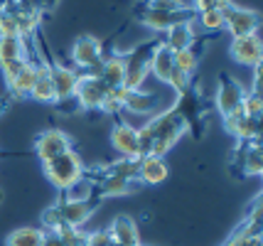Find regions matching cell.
I'll return each mask as SVG.
<instances>
[{"label": "cell", "mask_w": 263, "mask_h": 246, "mask_svg": "<svg viewBox=\"0 0 263 246\" xmlns=\"http://www.w3.org/2000/svg\"><path fill=\"white\" fill-rule=\"evenodd\" d=\"M30 99L40 101V104H57V96H54V84H52V74H49V64L42 57L37 62V77H34V86Z\"/></svg>", "instance_id": "20"}, {"label": "cell", "mask_w": 263, "mask_h": 246, "mask_svg": "<svg viewBox=\"0 0 263 246\" xmlns=\"http://www.w3.org/2000/svg\"><path fill=\"white\" fill-rule=\"evenodd\" d=\"M42 246H64V244H62V239L54 232H45V244Z\"/></svg>", "instance_id": "35"}, {"label": "cell", "mask_w": 263, "mask_h": 246, "mask_svg": "<svg viewBox=\"0 0 263 246\" xmlns=\"http://www.w3.org/2000/svg\"><path fill=\"white\" fill-rule=\"evenodd\" d=\"M145 10H160V12H182V10H190V5L184 0H143Z\"/></svg>", "instance_id": "29"}, {"label": "cell", "mask_w": 263, "mask_h": 246, "mask_svg": "<svg viewBox=\"0 0 263 246\" xmlns=\"http://www.w3.org/2000/svg\"><path fill=\"white\" fill-rule=\"evenodd\" d=\"M231 163L239 167V173L243 177L261 175V138L236 143V150H234V160Z\"/></svg>", "instance_id": "14"}, {"label": "cell", "mask_w": 263, "mask_h": 246, "mask_svg": "<svg viewBox=\"0 0 263 246\" xmlns=\"http://www.w3.org/2000/svg\"><path fill=\"white\" fill-rule=\"evenodd\" d=\"M172 111L184 121V126L192 133V138L199 141L206 126V108H204V99H202V91H199L197 82L190 84L182 94H177V101L172 106Z\"/></svg>", "instance_id": "4"}, {"label": "cell", "mask_w": 263, "mask_h": 246, "mask_svg": "<svg viewBox=\"0 0 263 246\" xmlns=\"http://www.w3.org/2000/svg\"><path fill=\"white\" fill-rule=\"evenodd\" d=\"M172 62H175V69H180V71H184V74H190V77H195L197 67H199V52H197L195 47L172 52Z\"/></svg>", "instance_id": "27"}, {"label": "cell", "mask_w": 263, "mask_h": 246, "mask_svg": "<svg viewBox=\"0 0 263 246\" xmlns=\"http://www.w3.org/2000/svg\"><path fill=\"white\" fill-rule=\"evenodd\" d=\"M246 91H249V89H246L239 79H234L229 74H221L219 82H217V94H214V106H217V111L224 118L229 116V113H234V111H239L241 106H243Z\"/></svg>", "instance_id": "8"}, {"label": "cell", "mask_w": 263, "mask_h": 246, "mask_svg": "<svg viewBox=\"0 0 263 246\" xmlns=\"http://www.w3.org/2000/svg\"><path fill=\"white\" fill-rule=\"evenodd\" d=\"M54 234L62 239L64 246H86L89 232H84L81 226H59V229H54Z\"/></svg>", "instance_id": "28"}, {"label": "cell", "mask_w": 263, "mask_h": 246, "mask_svg": "<svg viewBox=\"0 0 263 246\" xmlns=\"http://www.w3.org/2000/svg\"><path fill=\"white\" fill-rule=\"evenodd\" d=\"M165 47L170 49V52H180V49H190L195 47L197 42V32H195V25L192 23H180L170 27L167 30V35H165Z\"/></svg>", "instance_id": "21"}, {"label": "cell", "mask_w": 263, "mask_h": 246, "mask_svg": "<svg viewBox=\"0 0 263 246\" xmlns=\"http://www.w3.org/2000/svg\"><path fill=\"white\" fill-rule=\"evenodd\" d=\"M190 84H192V77H190V74H184V71H180V69H172L170 79H167V86H170L175 94H182Z\"/></svg>", "instance_id": "32"}, {"label": "cell", "mask_w": 263, "mask_h": 246, "mask_svg": "<svg viewBox=\"0 0 263 246\" xmlns=\"http://www.w3.org/2000/svg\"><path fill=\"white\" fill-rule=\"evenodd\" d=\"M103 199H99L96 195L86 199H64L59 197L52 207L57 212L59 226H84L93 217V212L101 207Z\"/></svg>", "instance_id": "6"}, {"label": "cell", "mask_w": 263, "mask_h": 246, "mask_svg": "<svg viewBox=\"0 0 263 246\" xmlns=\"http://www.w3.org/2000/svg\"><path fill=\"white\" fill-rule=\"evenodd\" d=\"M229 54L241 67H256V64H261V57H263L261 35L253 32V35H246V37H234L229 45Z\"/></svg>", "instance_id": "13"}, {"label": "cell", "mask_w": 263, "mask_h": 246, "mask_svg": "<svg viewBox=\"0 0 263 246\" xmlns=\"http://www.w3.org/2000/svg\"><path fill=\"white\" fill-rule=\"evenodd\" d=\"M158 42H160V37H153L123 54V89L126 91L143 89L150 74V57H153V49L158 47Z\"/></svg>", "instance_id": "3"}, {"label": "cell", "mask_w": 263, "mask_h": 246, "mask_svg": "<svg viewBox=\"0 0 263 246\" xmlns=\"http://www.w3.org/2000/svg\"><path fill=\"white\" fill-rule=\"evenodd\" d=\"M45 229L42 226H20L5 236V246H42Z\"/></svg>", "instance_id": "26"}, {"label": "cell", "mask_w": 263, "mask_h": 246, "mask_svg": "<svg viewBox=\"0 0 263 246\" xmlns=\"http://www.w3.org/2000/svg\"><path fill=\"white\" fill-rule=\"evenodd\" d=\"M241 111H243L246 116H251V118H261V113H263L261 96H258V94H251V91H246V99H243Z\"/></svg>", "instance_id": "31"}, {"label": "cell", "mask_w": 263, "mask_h": 246, "mask_svg": "<svg viewBox=\"0 0 263 246\" xmlns=\"http://www.w3.org/2000/svg\"><path fill=\"white\" fill-rule=\"evenodd\" d=\"M217 8L224 15V27H227V32L231 35V40L234 37L253 35V32L261 30V17L251 8H241L234 0H219Z\"/></svg>", "instance_id": "5"}, {"label": "cell", "mask_w": 263, "mask_h": 246, "mask_svg": "<svg viewBox=\"0 0 263 246\" xmlns=\"http://www.w3.org/2000/svg\"><path fill=\"white\" fill-rule=\"evenodd\" d=\"M195 17L197 12L192 8L182 12H160V10H145V8L138 10V23L145 25L153 32H167L170 27L180 23H195Z\"/></svg>", "instance_id": "10"}, {"label": "cell", "mask_w": 263, "mask_h": 246, "mask_svg": "<svg viewBox=\"0 0 263 246\" xmlns=\"http://www.w3.org/2000/svg\"><path fill=\"white\" fill-rule=\"evenodd\" d=\"M187 133L184 121L172 108H165L160 113L148 118L145 126L138 128V143H140V158L145 155H155V158H165L175 143Z\"/></svg>", "instance_id": "1"}, {"label": "cell", "mask_w": 263, "mask_h": 246, "mask_svg": "<svg viewBox=\"0 0 263 246\" xmlns=\"http://www.w3.org/2000/svg\"><path fill=\"white\" fill-rule=\"evenodd\" d=\"M197 20L202 23L204 30H212V32L224 30V15L219 12V8H206V10L197 12Z\"/></svg>", "instance_id": "30"}, {"label": "cell", "mask_w": 263, "mask_h": 246, "mask_svg": "<svg viewBox=\"0 0 263 246\" xmlns=\"http://www.w3.org/2000/svg\"><path fill=\"white\" fill-rule=\"evenodd\" d=\"M170 175V167L165 163V158H155V155H145L138 158V182L140 185H160Z\"/></svg>", "instance_id": "19"}, {"label": "cell", "mask_w": 263, "mask_h": 246, "mask_svg": "<svg viewBox=\"0 0 263 246\" xmlns=\"http://www.w3.org/2000/svg\"><path fill=\"white\" fill-rule=\"evenodd\" d=\"M34 77H37V62H32V59H30L23 69L15 74V79L8 84V91L12 94V99H25V96L32 94Z\"/></svg>", "instance_id": "24"}, {"label": "cell", "mask_w": 263, "mask_h": 246, "mask_svg": "<svg viewBox=\"0 0 263 246\" xmlns=\"http://www.w3.org/2000/svg\"><path fill=\"white\" fill-rule=\"evenodd\" d=\"M99 79H101L108 89H121V86H123V54L103 57Z\"/></svg>", "instance_id": "25"}, {"label": "cell", "mask_w": 263, "mask_h": 246, "mask_svg": "<svg viewBox=\"0 0 263 246\" xmlns=\"http://www.w3.org/2000/svg\"><path fill=\"white\" fill-rule=\"evenodd\" d=\"M103 49H101V42L91 35H81L74 40L71 45V59L79 69L89 71L91 77H99L101 71V64H103Z\"/></svg>", "instance_id": "7"}, {"label": "cell", "mask_w": 263, "mask_h": 246, "mask_svg": "<svg viewBox=\"0 0 263 246\" xmlns=\"http://www.w3.org/2000/svg\"><path fill=\"white\" fill-rule=\"evenodd\" d=\"M158 108H160V96L155 91H145V89L126 91L123 89V106H121V111H128L133 116H148V113H155Z\"/></svg>", "instance_id": "17"}, {"label": "cell", "mask_w": 263, "mask_h": 246, "mask_svg": "<svg viewBox=\"0 0 263 246\" xmlns=\"http://www.w3.org/2000/svg\"><path fill=\"white\" fill-rule=\"evenodd\" d=\"M27 42L23 37H0V69L10 67L15 62H27Z\"/></svg>", "instance_id": "22"}, {"label": "cell", "mask_w": 263, "mask_h": 246, "mask_svg": "<svg viewBox=\"0 0 263 246\" xmlns=\"http://www.w3.org/2000/svg\"><path fill=\"white\" fill-rule=\"evenodd\" d=\"M108 91L111 89L99 77L81 74L79 84H77V91H74V101H77V106H79L81 111H101Z\"/></svg>", "instance_id": "9"}, {"label": "cell", "mask_w": 263, "mask_h": 246, "mask_svg": "<svg viewBox=\"0 0 263 246\" xmlns=\"http://www.w3.org/2000/svg\"><path fill=\"white\" fill-rule=\"evenodd\" d=\"M172 69H175V62H172V52L165 47V42H158V47L153 49V57H150V74L158 79V82L167 84Z\"/></svg>", "instance_id": "23"}, {"label": "cell", "mask_w": 263, "mask_h": 246, "mask_svg": "<svg viewBox=\"0 0 263 246\" xmlns=\"http://www.w3.org/2000/svg\"><path fill=\"white\" fill-rule=\"evenodd\" d=\"M108 234L114 246H143L140 244V232H138V224L133 217L128 214H118L111 226H108Z\"/></svg>", "instance_id": "18"}, {"label": "cell", "mask_w": 263, "mask_h": 246, "mask_svg": "<svg viewBox=\"0 0 263 246\" xmlns=\"http://www.w3.org/2000/svg\"><path fill=\"white\" fill-rule=\"evenodd\" d=\"M42 170H45V177L59 190V192H67V190H71L77 182L84 180L86 165H84L79 153L71 148V150L62 153V155H57V158H52V160L42 163Z\"/></svg>", "instance_id": "2"}, {"label": "cell", "mask_w": 263, "mask_h": 246, "mask_svg": "<svg viewBox=\"0 0 263 246\" xmlns=\"http://www.w3.org/2000/svg\"><path fill=\"white\" fill-rule=\"evenodd\" d=\"M224 128L229 130L236 141H253V138H261V118L246 116L239 108V111H234L224 118Z\"/></svg>", "instance_id": "16"}, {"label": "cell", "mask_w": 263, "mask_h": 246, "mask_svg": "<svg viewBox=\"0 0 263 246\" xmlns=\"http://www.w3.org/2000/svg\"><path fill=\"white\" fill-rule=\"evenodd\" d=\"M111 145L118 153V158H140V143H138V128L128 121H116L111 130Z\"/></svg>", "instance_id": "15"}, {"label": "cell", "mask_w": 263, "mask_h": 246, "mask_svg": "<svg viewBox=\"0 0 263 246\" xmlns=\"http://www.w3.org/2000/svg\"><path fill=\"white\" fill-rule=\"evenodd\" d=\"M217 3L219 0H190V8L195 12H202L206 8H217Z\"/></svg>", "instance_id": "34"}, {"label": "cell", "mask_w": 263, "mask_h": 246, "mask_svg": "<svg viewBox=\"0 0 263 246\" xmlns=\"http://www.w3.org/2000/svg\"><path fill=\"white\" fill-rule=\"evenodd\" d=\"M47 59V57H45ZM49 74H52V84H54V96H57V104H67L74 101V91H77V84H79V71L67 67V64H57V62H49Z\"/></svg>", "instance_id": "12"}, {"label": "cell", "mask_w": 263, "mask_h": 246, "mask_svg": "<svg viewBox=\"0 0 263 246\" xmlns=\"http://www.w3.org/2000/svg\"><path fill=\"white\" fill-rule=\"evenodd\" d=\"M67 150H71V136L62 128L42 130L34 138V153H37V158L42 163H47V160H52V158H57V155Z\"/></svg>", "instance_id": "11"}, {"label": "cell", "mask_w": 263, "mask_h": 246, "mask_svg": "<svg viewBox=\"0 0 263 246\" xmlns=\"http://www.w3.org/2000/svg\"><path fill=\"white\" fill-rule=\"evenodd\" d=\"M86 246H114L108 229H99V232H89L86 234Z\"/></svg>", "instance_id": "33"}]
</instances>
